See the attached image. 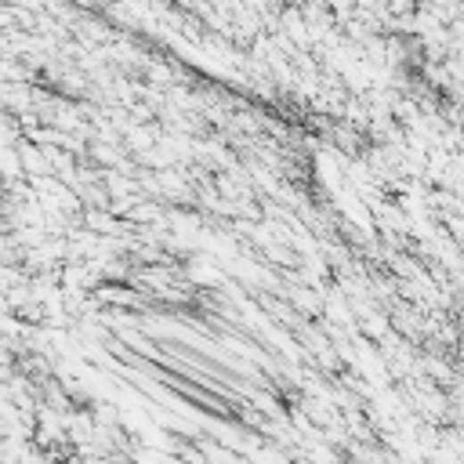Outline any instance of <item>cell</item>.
Wrapping results in <instances>:
<instances>
[{
  "label": "cell",
  "instance_id": "obj_1",
  "mask_svg": "<svg viewBox=\"0 0 464 464\" xmlns=\"http://www.w3.org/2000/svg\"><path fill=\"white\" fill-rule=\"evenodd\" d=\"M450 44H453V47H464V15L450 26Z\"/></svg>",
  "mask_w": 464,
  "mask_h": 464
}]
</instances>
